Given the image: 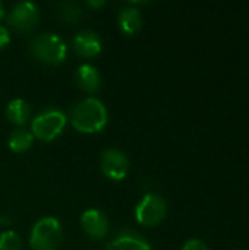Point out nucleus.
Returning a JSON list of instances; mask_svg holds the SVG:
<instances>
[{"instance_id":"1","label":"nucleus","mask_w":249,"mask_h":250,"mask_svg":"<svg viewBox=\"0 0 249 250\" xmlns=\"http://www.w3.org/2000/svg\"><path fill=\"white\" fill-rule=\"evenodd\" d=\"M109 114L104 103L95 97H87L76 103L70 111V123L81 133H97L107 125Z\"/></svg>"},{"instance_id":"2","label":"nucleus","mask_w":249,"mask_h":250,"mask_svg":"<svg viewBox=\"0 0 249 250\" xmlns=\"http://www.w3.org/2000/svg\"><path fill=\"white\" fill-rule=\"evenodd\" d=\"M66 123L68 116L63 110L54 105H47L34 116L31 122V133L43 142H50L63 132Z\"/></svg>"},{"instance_id":"3","label":"nucleus","mask_w":249,"mask_h":250,"mask_svg":"<svg viewBox=\"0 0 249 250\" xmlns=\"http://www.w3.org/2000/svg\"><path fill=\"white\" fill-rule=\"evenodd\" d=\"M29 50L35 59L47 64H60L68 57L66 41L56 32H43L34 37Z\"/></svg>"},{"instance_id":"4","label":"nucleus","mask_w":249,"mask_h":250,"mask_svg":"<svg viewBox=\"0 0 249 250\" xmlns=\"http://www.w3.org/2000/svg\"><path fill=\"white\" fill-rule=\"evenodd\" d=\"M62 224L54 217L40 218L31 229L29 245L34 250H53L62 240Z\"/></svg>"},{"instance_id":"5","label":"nucleus","mask_w":249,"mask_h":250,"mask_svg":"<svg viewBox=\"0 0 249 250\" xmlns=\"http://www.w3.org/2000/svg\"><path fill=\"white\" fill-rule=\"evenodd\" d=\"M167 215V204L163 196L157 193H147L135 207V218L145 227L160 224Z\"/></svg>"},{"instance_id":"6","label":"nucleus","mask_w":249,"mask_h":250,"mask_svg":"<svg viewBox=\"0 0 249 250\" xmlns=\"http://www.w3.org/2000/svg\"><path fill=\"white\" fill-rule=\"evenodd\" d=\"M38 19H40V12L37 4L28 0L15 3L7 15V22L19 32L32 31Z\"/></svg>"},{"instance_id":"7","label":"nucleus","mask_w":249,"mask_h":250,"mask_svg":"<svg viewBox=\"0 0 249 250\" xmlns=\"http://www.w3.org/2000/svg\"><path fill=\"white\" fill-rule=\"evenodd\" d=\"M101 171L110 180H123L129 173V160L126 154L117 148H106L101 152Z\"/></svg>"},{"instance_id":"8","label":"nucleus","mask_w":249,"mask_h":250,"mask_svg":"<svg viewBox=\"0 0 249 250\" xmlns=\"http://www.w3.org/2000/svg\"><path fill=\"white\" fill-rule=\"evenodd\" d=\"M81 226L88 237L94 240H101L109 233V218L97 208H90L81 215Z\"/></svg>"},{"instance_id":"9","label":"nucleus","mask_w":249,"mask_h":250,"mask_svg":"<svg viewBox=\"0 0 249 250\" xmlns=\"http://www.w3.org/2000/svg\"><path fill=\"white\" fill-rule=\"evenodd\" d=\"M106 250H153V248L138 231L122 230L107 243Z\"/></svg>"},{"instance_id":"10","label":"nucleus","mask_w":249,"mask_h":250,"mask_svg":"<svg viewBox=\"0 0 249 250\" xmlns=\"http://www.w3.org/2000/svg\"><path fill=\"white\" fill-rule=\"evenodd\" d=\"M72 47L73 50L82 56V57H95L101 53L103 48V41L100 38V35L92 31V29H84L79 31L72 41Z\"/></svg>"},{"instance_id":"11","label":"nucleus","mask_w":249,"mask_h":250,"mask_svg":"<svg viewBox=\"0 0 249 250\" xmlns=\"http://www.w3.org/2000/svg\"><path fill=\"white\" fill-rule=\"evenodd\" d=\"M75 82L82 91H85L88 94H94L100 89L101 75L94 64L84 63L75 72Z\"/></svg>"},{"instance_id":"12","label":"nucleus","mask_w":249,"mask_h":250,"mask_svg":"<svg viewBox=\"0 0 249 250\" xmlns=\"http://www.w3.org/2000/svg\"><path fill=\"white\" fill-rule=\"evenodd\" d=\"M117 25H119L120 31L126 35L136 34L142 26V15H141L139 9H136L135 6H131V4L122 7L119 12V16H117Z\"/></svg>"},{"instance_id":"13","label":"nucleus","mask_w":249,"mask_h":250,"mask_svg":"<svg viewBox=\"0 0 249 250\" xmlns=\"http://www.w3.org/2000/svg\"><path fill=\"white\" fill-rule=\"evenodd\" d=\"M6 117L16 126H23L31 117V107L23 98H13L6 105Z\"/></svg>"},{"instance_id":"14","label":"nucleus","mask_w":249,"mask_h":250,"mask_svg":"<svg viewBox=\"0 0 249 250\" xmlns=\"http://www.w3.org/2000/svg\"><path fill=\"white\" fill-rule=\"evenodd\" d=\"M32 144H34V135L31 133V130L25 127H18L12 130L7 139V145L13 152H25L31 148Z\"/></svg>"},{"instance_id":"15","label":"nucleus","mask_w":249,"mask_h":250,"mask_svg":"<svg viewBox=\"0 0 249 250\" xmlns=\"http://www.w3.org/2000/svg\"><path fill=\"white\" fill-rule=\"evenodd\" d=\"M57 16L68 23H75L82 16V9L76 1H59L56 4Z\"/></svg>"},{"instance_id":"16","label":"nucleus","mask_w":249,"mask_h":250,"mask_svg":"<svg viewBox=\"0 0 249 250\" xmlns=\"http://www.w3.org/2000/svg\"><path fill=\"white\" fill-rule=\"evenodd\" d=\"M21 246L22 240L16 231L7 230L0 233V250H19Z\"/></svg>"},{"instance_id":"17","label":"nucleus","mask_w":249,"mask_h":250,"mask_svg":"<svg viewBox=\"0 0 249 250\" xmlns=\"http://www.w3.org/2000/svg\"><path fill=\"white\" fill-rule=\"evenodd\" d=\"M181 250H210L208 245L201 239H189L185 242Z\"/></svg>"},{"instance_id":"18","label":"nucleus","mask_w":249,"mask_h":250,"mask_svg":"<svg viewBox=\"0 0 249 250\" xmlns=\"http://www.w3.org/2000/svg\"><path fill=\"white\" fill-rule=\"evenodd\" d=\"M10 42V32L6 26L0 25V48L6 47Z\"/></svg>"},{"instance_id":"19","label":"nucleus","mask_w":249,"mask_h":250,"mask_svg":"<svg viewBox=\"0 0 249 250\" xmlns=\"http://www.w3.org/2000/svg\"><path fill=\"white\" fill-rule=\"evenodd\" d=\"M87 4H88V6H91V7H95V9H97V7L104 6V4H106V1H104V0H95V1H94V0H88V1H87Z\"/></svg>"},{"instance_id":"20","label":"nucleus","mask_w":249,"mask_h":250,"mask_svg":"<svg viewBox=\"0 0 249 250\" xmlns=\"http://www.w3.org/2000/svg\"><path fill=\"white\" fill-rule=\"evenodd\" d=\"M3 15H4V7H3V4H1V1H0V19L3 18Z\"/></svg>"},{"instance_id":"21","label":"nucleus","mask_w":249,"mask_h":250,"mask_svg":"<svg viewBox=\"0 0 249 250\" xmlns=\"http://www.w3.org/2000/svg\"><path fill=\"white\" fill-rule=\"evenodd\" d=\"M53 250H57V249H53Z\"/></svg>"}]
</instances>
